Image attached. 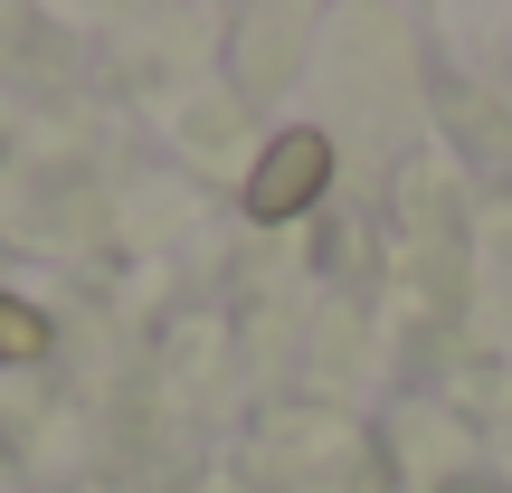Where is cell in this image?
I'll return each instance as SVG.
<instances>
[{"mask_svg":"<svg viewBox=\"0 0 512 493\" xmlns=\"http://www.w3.org/2000/svg\"><path fill=\"white\" fill-rule=\"evenodd\" d=\"M323 181H332V133H313V124L275 133V143L256 152V171H247V219L256 228L304 219V209L323 200Z\"/></svg>","mask_w":512,"mask_h":493,"instance_id":"6da1fadb","label":"cell"},{"mask_svg":"<svg viewBox=\"0 0 512 493\" xmlns=\"http://www.w3.org/2000/svg\"><path fill=\"white\" fill-rule=\"evenodd\" d=\"M57 332H48V313L38 304H19V294H0V361H38Z\"/></svg>","mask_w":512,"mask_h":493,"instance_id":"7a4b0ae2","label":"cell"}]
</instances>
